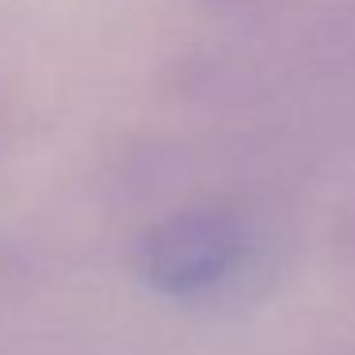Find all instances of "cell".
Listing matches in <instances>:
<instances>
[{
  "mask_svg": "<svg viewBox=\"0 0 355 355\" xmlns=\"http://www.w3.org/2000/svg\"><path fill=\"white\" fill-rule=\"evenodd\" d=\"M248 260L245 225L230 214H176L146 237L138 252L141 275L153 291L176 298L214 294Z\"/></svg>",
  "mask_w": 355,
  "mask_h": 355,
  "instance_id": "obj_1",
  "label": "cell"
}]
</instances>
